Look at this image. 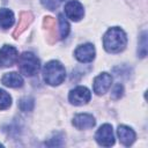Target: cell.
<instances>
[{
    "instance_id": "5",
    "label": "cell",
    "mask_w": 148,
    "mask_h": 148,
    "mask_svg": "<svg viewBox=\"0 0 148 148\" xmlns=\"http://www.w3.org/2000/svg\"><path fill=\"white\" fill-rule=\"evenodd\" d=\"M90 97H91V94H90L89 89L86 87H82V86H79V87L72 89L68 95V99L73 105L87 104L90 101Z\"/></svg>"
},
{
    "instance_id": "4",
    "label": "cell",
    "mask_w": 148,
    "mask_h": 148,
    "mask_svg": "<svg viewBox=\"0 0 148 148\" xmlns=\"http://www.w3.org/2000/svg\"><path fill=\"white\" fill-rule=\"evenodd\" d=\"M95 139L99 146H103V147L113 146L114 145V135H113L112 126L110 124L102 125L97 130V132L95 134Z\"/></svg>"
},
{
    "instance_id": "23",
    "label": "cell",
    "mask_w": 148,
    "mask_h": 148,
    "mask_svg": "<svg viewBox=\"0 0 148 148\" xmlns=\"http://www.w3.org/2000/svg\"><path fill=\"white\" fill-rule=\"evenodd\" d=\"M60 1H62V0H60Z\"/></svg>"
},
{
    "instance_id": "19",
    "label": "cell",
    "mask_w": 148,
    "mask_h": 148,
    "mask_svg": "<svg viewBox=\"0 0 148 148\" xmlns=\"http://www.w3.org/2000/svg\"><path fill=\"white\" fill-rule=\"evenodd\" d=\"M18 106H20V109L22 111H31L32 108H34V99L30 98V97L29 98L28 97L22 98L20 101V103H18Z\"/></svg>"
},
{
    "instance_id": "17",
    "label": "cell",
    "mask_w": 148,
    "mask_h": 148,
    "mask_svg": "<svg viewBox=\"0 0 148 148\" xmlns=\"http://www.w3.org/2000/svg\"><path fill=\"white\" fill-rule=\"evenodd\" d=\"M12 104V97L3 89H0V110H6Z\"/></svg>"
},
{
    "instance_id": "6",
    "label": "cell",
    "mask_w": 148,
    "mask_h": 148,
    "mask_svg": "<svg viewBox=\"0 0 148 148\" xmlns=\"http://www.w3.org/2000/svg\"><path fill=\"white\" fill-rule=\"evenodd\" d=\"M111 83H112V76L106 72L101 73L94 79V84H92L94 92L96 95H104L111 87Z\"/></svg>"
},
{
    "instance_id": "7",
    "label": "cell",
    "mask_w": 148,
    "mask_h": 148,
    "mask_svg": "<svg viewBox=\"0 0 148 148\" xmlns=\"http://www.w3.org/2000/svg\"><path fill=\"white\" fill-rule=\"evenodd\" d=\"M18 58L17 50L12 45H3L0 49V67L12 66Z\"/></svg>"
},
{
    "instance_id": "12",
    "label": "cell",
    "mask_w": 148,
    "mask_h": 148,
    "mask_svg": "<svg viewBox=\"0 0 148 148\" xmlns=\"http://www.w3.org/2000/svg\"><path fill=\"white\" fill-rule=\"evenodd\" d=\"M32 18H34V15L31 12H21L20 14V18H18V23L13 32V37L14 38H17L32 22Z\"/></svg>"
},
{
    "instance_id": "22",
    "label": "cell",
    "mask_w": 148,
    "mask_h": 148,
    "mask_svg": "<svg viewBox=\"0 0 148 148\" xmlns=\"http://www.w3.org/2000/svg\"><path fill=\"white\" fill-rule=\"evenodd\" d=\"M0 147H2V145H1V143H0Z\"/></svg>"
},
{
    "instance_id": "15",
    "label": "cell",
    "mask_w": 148,
    "mask_h": 148,
    "mask_svg": "<svg viewBox=\"0 0 148 148\" xmlns=\"http://www.w3.org/2000/svg\"><path fill=\"white\" fill-rule=\"evenodd\" d=\"M14 13L8 8H0V28L8 29L14 24Z\"/></svg>"
},
{
    "instance_id": "8",
    "label": "cell",
    "mask_w": 148,
    "mask_h": 148,
    "mask_svg": "<svg viewBox=\"0 0 148 148\" xmlns=\"http://www.w3.org/2000/svg\"><path fill=\"white\" fill-rule=\"evenodd\" d=\"M65 14L72 21H80L84 15V9L77 0H71L65 5Z\"/></svg>"
},
{
    "instance_id": "18",
    "label": "cell",
    "mask_w": 148,
    "mask_h": 148,
    "mask_svg": "<svg viewBox=\"0 0 148 148\" xmlns=\"http://www.w3.org/2000/svg\"><path fill=\"white\" fill-rule=\"evenodd\" d=\"M138 53H139V56H140L141 58L146 57V54H147V32H146V31H143L142 35L140 36Z\"/></svg>"
},
{
    "instance_id": "9",
    "label": "cell",
    "mask_w": 148,
    "mask_h": 148,
    "mask_svg": "<svg viewBox=\"0 0 148 148\" xmlns=\"http://www.w3.org/2000/svg\"><path fill=\"white\" fill-rule=\"evenodd\" d=\"M96 54L95 47L92 44L87 43V44H82L80 46H77V49L74 52L75 58L80 61V62H90L94 60Z\"/></svg>"
},
{
    "instance_id": "21",
    "label": "cell",
    "mask_w": 148,
    "mask_h": 148,
    "mask_svg": "<svg viewBox=\"0 0 148 148\" xmlns=\"http://www.w3.org/2000/svg\"><path fill=\"white\" fill-rule=\"evenodd\" d=\"M40 2L45 8L50 9V10H54L56 8H58L60 0H40Z\"/></svg>"
},
{
    "instance_id": "2",
    "label": "cell",
    "mask_w": 148,
    "mask_h": 148,
    "mask_svg": "<svg viewBox=\"0 0 148 148\" xmlns=\"http://www.w3.org/2000/svg\"><path fill=\"white\" fill-rule=\"evenodd\" d=\"M43 77L47 84L59 86L66 77L65 67L58 60H51L43 68Z\"/></svg>"
},
{
    "instance_id": "13",
    "label": "cell",
    "mask_w": 148,
    "mask_h": 148,
    "mask_svg": "<svg viewBox=\"0 0 148 148\" xmlns=\"http://www.w3.org/2000/svg\"><path fill=\"white\" fill-rule=\"evenodd\" d=\"M117 134H118V138H119L120 142L124 146L128 147L135 141V132L128 126L120 125L118 127V130H117Z\"/></svg>"
},
{
    "instance_id": "1",
    "label": "cell",
    "mask_w": 148,
    "mask_h": 148,
    "mask_svg": "<svg viewBox=\"0 0 148 148\" xmlns=\"http://www.w3.org/2000/svg\"><path fill=\"white\" fill-rule=\"evenodd\" d=\"M126 44H127L126 34L119 27L110 28L103 37L104 49L109 53H119V52H121L126 47Z\"/></svg>"
},
{
    "instance_id": "3",
    "label": "cell",
    "mask_w": 148,
    "mask_h": 148,
    "mask_svg": "<svg viewBox=\"0 0 148 148\" xmlns=\"http://www.w3.org/2000/svg\"><path fill=\"white\" fill-rule=\"evenodd\" d=\"M17 64L21 73L25 76H34L40 67L38 58L31 52H23L17 58Z\"/></svg>"
},
{
    "instance_id": "20",
    "label": "cell",
    "mask_w": 148,
    "mask_h": 148,
    "mask_svg": "<svg viewBox=\"0 0 148 148\" xmlns=\"http://www.w3.org/2000/svg\"><path fill=\"white\" fill-rule=\"evenodd\" d=\"M123 95H124V88H123V86H121L120 83H117V84L113 87V89H112L111 97H112L113 99H119L120 97H123Z\"/></svg>"
},
{
    "instance_id": "16",
    "label": "cell",
    "mask_w": 148,
    "mask_h": 148,
    "mask_svg": "<svg viewBox=\"0 0 148 148\" xmlns=\"http://www.w3.org/2000/svg\"><path fill=\"white\" fill-rule=\"evenodd\" d=\"M59 32H60V38H66L68 32H69V24L67 20L64 17L62 14L59 15Z\"/></svg>"
},
{
    "instance_id": "10",
    "label": "cell",
    "mask_w": 148,
    "mask_h": 148,
    "mask_svg": "<svg viewBox=\"0 0 148 148\" xmlns=\"http://www.w3.org/2000/svg\"><path fill=\"white\" fill-rule=\"evenodd\" d=\"M72 124L77 130H87V128L94 127L96 124V120L89 113H79V114L74 116Z\"/></svg>"
},
{
    "instance_id": "11",
    "label": "cell",
    "mask_w": 148,
    "mask_h": 148,
    "mask_svg": "<svg viewBox=\"0 0 148 148\" xmlns=\"http://www.w3.org/2000/svg\"><path fill=\"white\" fill-rule=\"evenodd\" d=\"M43 27L46 31V40L53 44L58 39V31L56 29V20L51 16H45L43 20Z\"/></svg>"
},
{
    "instance_id": "14",
    "label": "cell",
    "mask_w": 148,
    "mask_h": 148,
    "mask_svg": "<svg viewBox=\"0 0 148 148\" xmlns=\"http://www.w3.org/2000/svg\"><path fill=\"white\" fill-rule=\"evenodd\" d=\"M1 82H2V84H5L6 87H9V88H20L23 86V79L16 72L6 73L1 77Z\"/></svg>"
}]
</instances>
